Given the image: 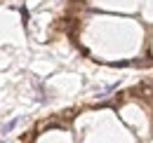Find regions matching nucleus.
<instances>
[{
  "mask_svg": "<svg viewBox=\"0 0 153 143\" xmlns=\"http://www.w3.org/2000/svg\"><path fill=\"white\" fill-rule=\"evenodd\" d=\"M19 122H21V117H14V120H10L7 125H2V129H0V131H2V134H10V131H12L14 127L19 125Z\"/></svg>",
  "mask_w": 153,
  "mask_h": 143,
  "instance_id": "1",
  "label": "nucleus"
}]
</instances>
